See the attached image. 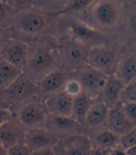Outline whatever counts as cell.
I'll return each mask as SVG.
<instances>
[{
  "mask_svg": "<svg viewBox=\"0 0 136 155\" xmlns=\"http://www.w3.org/2000/svg\"><path fill=\"white\" fill-rule=\"evenodd\" d=\"M59 137L46 126L26 129L23 143L32 151L47 148H54Z\"/></svg>",
  "mask_w": 136,
  "mask_h": 155,
  "instance_id": "obj_9",
  "label": "cell"
},
{
  "mask_svg": "<svg viewBox=\"0 0 136 155\" xmlns=\"http://www.w3.org/2000/svg\"><path fill=\"white\" fill-rule=\"evenodd\" d=\"M49 112L44 101H36L35 98L22 104L19 109L17 120L25 129L46 126Z\"/></svg>",
  "mask_w": 136,
  "mask_h": 155,
  "instance_id": "obj_3",
  "label": "cell"
},
{
  "mask_svg": "<svg viewBox=\"0 0 136 155\" xmlns=\"http://www.w3.org/2000/svg\"><path fill=\"white\" fill-rule=\"evenodd\" d=\"M56 63L57 55L55 51L49 48H41L29 57L26 66H28L31 73L44 76L55 69Z\"/></svg>",
  "mask_w": 136,
  "mask_h": 155,
  "instance_id": "obj_8",
  "label": "cell"
},
{
  "mask_svg": "<svg viewBox=\"0 0 136 155\" xmlns=\"http://www.w3.org/2000/svg\"><path fill=\"white\" fill-rule=\"evenodd\" d=\"M106 78L107 75L89 65H86L85 68L81 70L80 74L76 77L82 87V91L94 100L99 97Z\"/></svg>",
  "mask_w": 136,
  "mask_h": 155,
  "instance_id": "obj_7",
  "label": "cell"
},
{
  "mask_svg": "<svg viewBox=\"0 0 136 155\" xmlns=\"http://www.w3.org/2000/svg\"><path fill=\"white\" fill-rule=\"evenodd\" d=\"M112 155H128L127 150L120 145H117L112 149Z\"/></svg>",
  "mask_w": 136,
  "mask_h": 155,
  "instance_id": "obj_35",
  "label": "cell"
},
{
  "mask_svg": "<svg viewBox=\"0 0 136 155\" xmlns=\"http://www.w3.org/2000/svg\"><path fill=\"white\" fill-rule=\"evenodd\" d=\"M46 127L57 137L58 133H63V137L80 132L81 123L73 116L50 115L49 114Z\"/></svg>",
  "mask_w": 136,
  "mask_h": 155,
  "instance_id": "obj_14",
  "label": "cell"
},
{
  "mask_svg": "<svg viewBox=\"0 0 136 155\" xmlns=\"http://www.w3.org/2000/svg\"><path fill=\"white\" fill-rule=\"evenodd\" d=\"M39 92L38 84L32 78L22 74L3 88L2 96L5 101L13 104H23L34 98Z\"/></svg>",
  "mask_w": 136,
  "mask_h": 155,
  "instance_id": "obj_2",
  "label": "cell"
},
{
  "mask_svg": "<svg viewBox=\"0 0 136 155\" xmlns=\"http://www.w3.org/2000/svg\"><path fill=\"white\" fill-rule=\"evenodd\" d=\"M8 0H0V3H3V4H7Z\"/></svg>",
  "mask_w": 136,
  "mask_h": 155,
  "instance_id": "obj_40",
  "label": "cell"
},
{
  "mask_svg": "<svg viewBox=\"0 0 136 155\" xmlns=\"http://www.w3.org/2000/svg\"><path fill=\"white\" fill-rule=\"evenodd\" d=\"M115 75L124 84L136 79V55H128L119 60Z\"/></svg>",
  "mask_w": 136,
  "mask_h": 155,
  "instance_id": "obj_18",
  "label": "cell"
},
{
  "mask_svg": "<svg viewBox=\"0 0 136 155\" xmlns=\"http://www.w3.org/2000/svg\"><path fill=\"white\" fill-rule=\"evenodd\" d=\"M129 24H130V28L131 29L136 33V11L132 13V15L131 16L130 18V21H129Z\"/></svg>",
  "mask_w": 136,
  "mask_h": 155,
  "instance_id": "obj_36",
  "label": "cell"
},
{
  "mask_svg": "<svg viewBox=\"0 0 136 155\" xmlns=\"http://www.w3.org/2000/svg\"><path fill=\"white\" fill-rule=\"evenodd\" d=\"M67 80V76L63 71L54 69L42 76L37 84L39 90L48 95H51L63 90Z\"/></svg>",
  "mask_w": 136,
  "mask_h": 155,
  "instance_id": "obj_16",
  "label": "cell"
},
{
  "mask_svg": "<svg viewBox=\"0 0 136 155\" xmlns=\"http://www.w3.org/2000/svg\"><path fill=\"white\" fill-rule=\"evenodd\" d=\"M26 129L16 119L12 118L0 126V143L7 150L24 141Z\"/></svg>",
  "mask_w": 136,
  "mask_h": 155,
  "instance_id": "obj_12",
  "label": "cell"
},
{
  "mask_svg": "<svg viewBox=\"0 0 136 155\" xmlns=\"http://www.w3.org/2000/svg\"><path fill=\"white\" fill-rule=\"evenodd\" d=\"M89 48H87L82 43H74L68 45L65 49V54L68 61L73 64H86L88 59Z\"/></svg>",
  "mask_w": 136,
  "mask_h": 155,
  "instance_id": "obj_21",
  "label": "cell"
},
{
  "mask_svg": "<svg viewBox=\"0 0 136 155\" xmlns=\"http://www.w3.org/2000/svg\"><path fill=\"white\" fill-rule=\"evenodd\" d=\"M95 0H71L63 12H79L90 8Z\"/></svg>",
  "mask_w": 136,
  "mask_h": 155,
  "instance_id": "obj_25",
  "label": "cell"
},
{
  "mask_svg": "<svg viewBox=\"0 0 136 155\" xmlns=\"http://www.w3.org/2000/svg\"><path fill=\"white\" fill-rule=\"evenodd\" d=\"M91 141L93 147L113 149L119 145V136L105 127L99 130L94 137L91 138Z\"/></svg>",
  "mask_w": 136,
  "mask_h": 155,
  "instance_id": "obj_20",
  "label": "cell"
},
{
  "mask_svg": "<svg viewBox=\"0 0 136 155\" xmlns=\"http://www.w3.org/2000/svg\"><path fill=\"white\" fill-rule=\"evenodd\" d=\"M119 145L126 150L136 146V126L119 137Z\"/></svg>",
  "mask_w": 136,
  "mask_h": 155,
  "instance_id": "obj_26",
  "label": "cell"
},
{
  "mask_svg": "<svg viewBox=\"0 0 136 155\" xmlns=\"http://www.w3.org/2000/svg\"><path fill=\"white\" fill-rule=\"evenodd\" d=\"M90 8V21L101 28L115 27L123 13L121 0H95Z\"/></svg>",
  "mask_w": 136,
  "mask_h": 155,
  "instance_id": "obj_1",
  "label": "cell"
},
{
  "mask_svg": "<svg viewBox=\"0 0 136 155\" xmlns=\"http://www.w3.org/2000/svg\"><path fill=\"white\" fill-rule=\"evenodd\" d=\"M48 24V19L45 14L39 10L29 8L18 12L16 17V26L23 34L37 35L41 33Z\"/></svg>",
  "mask_w": 136,
  "mask_h": 155,
  "instance_id": "obj_6",
  "label": "cell"
},
{
  "mask_svg": "<svg viewBox=\"0 0 136 155\" xmlns=\"http://www.w3.org/2000/svg\"><path fill=\"white\" fill-rule=\"evenodd\" d=\"M121 108L131 124L136 126V103H121Z\"/></svg>",
  "mask_w": 136,
  "mask_h": 155,
  "instance_id": "obj_29",
  "label": "cell"
},
{
  "mask_svg": "<svg viewBox=\"0 0 136 155\" xmlns=\"http://www.w3.org/2000/svg\"><path fill=\"white\" fill-rule=\"evenodd\" d=\"M118 61L116 50L110 47L101 45L89 48L87 65L98 70L107 76L115 74Z\"/></svg>",
  "mask_w": 136,
  "mask_h": 155,
  "instance_id": "obj_4",
  "label": "cell"
},
{
  "mask_svg": "<svg viewBox=\"0 0 136 155\" xmlns=\"http://www.w3.org/2000/svg\"><path fill=\"white\" fill-rule=\"evenodd\" d=\"M70 31L81 43L86 41H94L100 36L96 30L82 22L73 23L70 26Z\"/></svg>",
  "mask_w": 136,
  "mask_h": 155,
  "instance_id": "obj_23",
  "label": "cell"
},
{
  "mask_svg": "<svg viewBox=\"0 0 136 155\" xmlns=\"http://www.w3.org/2000/svg\"><path fill=\"white\" fill-rule=\"evenodd\" d=\"M95 100L87 95L84 92L73 97V108H72V116L78 122L82 123L89 110L94 104Z\"/></svg>",
  "mask_w": 136,
  "mask_h": 155,
  "instance_id": "obj_19",
  "label": "cell"
},
{
  "mask_svg": "<svg viewBox=\"0 0 136 155\" xmlns=\"http://www.w3.org/2000/svg\"><path fill=\"white\" fill-rule=\"evenodd\" d=\"M120 103H136V79L124 84Z\"/></svg>",
  "mask_w": 136,
  "mask_h": 155,
  "instance_id": "obj_24",
  "label": "cell"
},
{
  "mask_svg": "<svg viewBox=\"0 0 136 155\" xmlns=\"http://www.w3.org/2000/svg\"><path fill=\"white\" fill-rule=\"evenodd\" d=\"M8 155H32V150L24 143L12 146L7 150Z\"/></svg>",
  "mask_w": 136,
  "mask_h": 155,
  "instance_id": "obj_30",
  "label": "cell"
},
{
  "mask_svg": "<svg viewBox=\"0 0 136 155\" xmlns=\"http://www.w3.org/2000/svg\"><path fill=\"white\" fill-rule=\"evenodd\" d=\"M92 147L91 138L77 132L60 137L53 149L56 155H90Z\"/></svg>",
  "mask_w": 136,
  "mask_h": 155,
  "instance_id": "obj_5",
  "label": "cell"
},
{
  "mask_svg": "<svg viewBox=\"0 0 136 155\" xmlns=\"http://www.w3.org/2000/svg\"><path fill=\"white\" fill-rule=\"evenodd\" d=\"M3 45H4V42H3V37H2V35H0V48L3 47Z\"/></svg>",
  "mask_w": 136,
  "mask_h": 155,
  "instance_id": "obj_39",
  "label": "cell"
},
{
  "mask_svg": "<svg viewBox=\"0 0 136 155\" xmlns=\"http://www.w3.org/2000/svg\"><path fill=\"white\" fill-rule=\"evenodd\" d=\"M90 155H112V149L92 147V150Z\"/></svg>",
  "mask_w": 136,
  "mask_h": 155,
  "instance_id": "obj_33",
  "label": "cell"
},
{
  "mask_svg": "<svg viewBox=\"0 0 136 155\" xmlns=\"http://www.w3.org/2000/svg\"><path fill=\"white\" fill-rule=\"evenodd\" d=\"M0 155H8L7 149L1 143H0Z\"/></svg>",
  "mask_w": 136,
  "mask_h": 155,
  "instance_id": "obj_38",
  "label": "cell"
},
{
  "mask_svg": "<svg viewBox=\"0 0 136 155\" xmlns=\"http://www.w3.org/2000/svg\"><path fill=\"white\" fill-rule=\"evenodd\" d=\"M32 155H56L53 148H47V149H41L32 151Z\"/></svg>",
  "mask_w": 136,
  "mask_h": 155,
  "instance_id": "obj_34",
  "label": "cell"
},
{
  "mask_svg": "<svg viewBox=\"0 0 136 155\" xmlns=\"http://www.w3.org/2000/svg\"><path fill=\"white\" fill-rule=\"evenodd\" d=\"M127 154L128 155H136V146L127 150Z\"/></svg>",
  "mask_w": 136,
  "mask_h": 155,
  "instance_id": "obj_37",
  "label": "cell"
},
{
  "mask_svg": "<svg viewBox=\"0 0 136 155\" xmlns=\"http://www.w3.org/2000/svg\"><path fill=\"white\" fill-rule=\"evenodd\" d=\"M12 12L14 11L8 6V4L0 3V25H2L3 23H5L6 21L8 20Z\"/></svg>",
  "mask_w": 136,
  "mask_h": 155,
  "instance_id": "obj_31",
  "label": "cell"
},
{
  "mask_svg": "<svg viewBox=\"0 0 136 155\" xmlns=\"http://www.w3.org/2000/svg\"><path fill=\"white\" fill-rule=\"evenodd\" d=\"M13 118L12 111L5 107H0V126Z\"/></svg>",
  "mask_w": 136,
  "mask_h": 155,
  "instance_id": "obj_32",
  "label": "cell"
},
{
  "mask_svg": "<svg viewBox=\"0 0 136 155\" xmlns=\"http://www.w3.org/2000/svg\"><path fill=\"white\" fill-rule=\"evenodd\" d=\"M29 48L26 43L22 41H10L2 47L3 61L21 70L26 66L29 60Z\"/></svg>",
  "mask_w": 136,
  "mask_h": 155,
  "instance_id": "obj_10",
  "label": "cell"
},
{
  "mask_svg": "<svg viewBox=\"0 0 136 155\" xmlns=\"http://www.w3.org/2000/svg\"><path fill=\"white\" fill-rule=\"evenodd\" d=\"M106 127L119 137L134 127L126 117L123 110L121 108V103L109 109L106 121Z\"/></svg>",
  "mask_w": 136,
  "mask_h": 155,
  "instance_id": "obj_15",
  "label": "cell"
},
{
  "mask_svg": "<svg viewBox=\"0 0 136 155\" xmlns=\"http://www.w3.org/2000/svg\"><path fill=\"white\" fill-rule=\"evenodd\" d=\"M44 103L50 115L72 116L73 97L67 94L63 89L49 95Z\"/></svg>",
  "mask_w": 136,
  "mask_h": 155,
  "instance_id": "obj_11",
  "label": "cell"
},
{
  "mask_svg": "<svg viewBox=\"0 0 136 155\" xmlns=\"http://www.w3.org/2000/svg\"><path fill=\"white\" fill-rule=\"evenodd\" d=\"M22 74V70L2 60L0 61V87L5 88Z\"/></svg>",
  "mask_w": 136,
  "mask_h": 155,
  "instance_id": "obj_22",
  "label": "cell"
},
{
  "mask_svg": "<svg viewBox=\"0 0 136 155\" xmlns=\"http://www.w3.org/2000/svg\"><path fill=\"white\" fill-rule=\"evenodd\" d=\"M35 0H8V6L14 11L21 12L32 8Z\"/></svg>",
  "mask_w": 136,
  "mask_h": 155,
  "instance_id": "obj_27",
  "label": "cell"
},
{
  "mask_svg": "<svg viewBox=\"0 0 136 155\" xmlns=\"http://www.w3.org/2000/svg\"><path fill=\"white\" fill-rule=\"evenodd\" d=\"M108 112H109V108L105 104H104L102 101H95L94 104L84 119V123L90 127L99 128L106 124Z\"/></svg>",
  "mask_w": 136,
  "mask_h": 155,
  "instance_id": "obj_17",
  "label": "cell"
},
{
  "mask_svg": "<svg viewBox=\"0 0 136 155\" xmlns=\"http://www.w3.org/2000/svg\"><path fill=\"white\" fill-rule=\"evenodd\" d=\"M123 1H127V2H132L134 0H123Z\"/></svg>",
  "mask_w": 136,
  "mask_h": 155,
  "instance_id": "obj_41",
  "label": "cell"
},
{
  "mask_svg": "<svg viewBox=\"0 0 136 155\" xmlns=\"http://www.w3.org/2000/svg\"><path fill=\"white\" fill-rule=\"evenodd\" d=\"M123 87L124 84L115 74L108 75L98 97H100V101L109 109L119 104Z\"/></svg>",
  "mask_w": 136,
  "mask_h": 155,
  "instance_id": "obj_13",
  "label": "cell"
},
{
  "mask_svg": "<svg viewBox=\"0 0 136 155\" xmlns=\"http://www.w3.org/2000/svg\"><path fill=\"white\" fill-rule=\"evenodd\" d=\"M63 90L72 97H75V96L80 94L81 92H83L82 87H81L80 84L76 78L68 79L63 87Z\"/></svg>",
  "mask_w": 136,
  "mask_h": 155,
  "instance_id": "obj_28",
  "label": "cell"
}]
</instances>
